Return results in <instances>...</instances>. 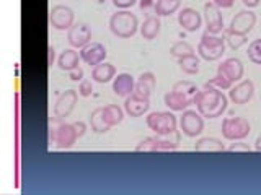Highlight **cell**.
Returning a JSON list of instances; mask_svg holds the SVG:
<instances>
[{
    "label": "cell",
    "mask_w": 261,
    "mask_h": 195,
    "mask_svg": "<svg viewBox=\"0 0 261 195\" xmlns=\"http://www.w3.org/2000/svg\"><path fill=\"white\" fill-rule=\"evenodd\" d=\"M193 104H196V109L202 117L216 119L222 116L227 109V96L220 89L204 86L194 96Z\"/></svg>",
    "instance_id": "1"
},
{
    "label": "cell",
    "mask_w": 261,
    "mask_h": 195,
    "mask_svg": "<svg viewBox=\"0 0 261 195\" xmlns=\"http://www.w3.org/2000/svg\"><path fill=\"white\" fill-rule=\"evenodd\" d=\"M139 28V20L134 13L129 10H118L116 13L111 15L110 18V29L114 36L127 39L133 38Z\"/></svg>",
    "instance_id": "2"
},
{
    "label": "cell",
    "mask_w": 261,
    "mask_h": 195,
    "mask_svg": "<svg viewBox=\"0 0 261 195\" xmlns=\"http://www.w3.org/2000/svg\"><path fill=\"white\" fill-rule=\"evenodd\" d=\"M225 52V39L217 35H211V32H204L201 36V41L198 44V54L201 59L207 62L219 60Z\"/></svg>",
    "instance_id": "3"
},
{
    "label": "cell",
    "mask_w": 261,
    "mask_h": 195,
    "mask_svg": "<svg viewBox=\"0 0 261 195\" xmlns=\"http://www.w3.org/2000/svg\"><path fill=\"white\" fill-rule=\"evenodd\" d=\"M147 127H149L155 135H163V134H170L176 130L178 125V119L173 112L170 111H155L150 112L149 116L145 117Z\"/></svg>",
    "instance_id": "4"
},
{
    "label": "cell",
    "mask_w": 261,
    "mask_h": 195,
    "mask_svg": "<svg viewBox=\"0 0 261 195\" xmlns=\"http://www.w3.org/2000/svg\"><path fill=\"white\" fill-rule=\"evenodd\" d=\"M251 132V125L245 117H225L222 120V135L225 140L237 142L247 138Z\"/></svg>",
    "instance_id": "5"
},
{
    "label": "cell",
    "mask_w": 261,
    "mask_h": 195,
    "mask_svg": "<svg viewBox=\"0 0 261 195\" xmlns=\"http://www.w3.org/2000/svg\"><path fill=\"white\" fill-rule=\"evenodd\" d=\"M77 130L73 127V124H67V122H59V125L54 127L51 130V142L56 143V146L59 150H67L73 143L77 142Z\"/></svg>",
    "instance_id": "6"
},
{
    "label": "cell",
    "mask_w": 261,
    "mask_h": 195,
    "mask_svg": "<svg viewBox=\"0 0 261 195\" xmlns=\"http://www.w3.org/2000/svg\"><path fill=\"white\" fill-rule=\"evenodd\" d=\"M179 128L186 137H198L204 130V119L198 111L186 109L179 117Z\"/></svg>",
    "instance_id": "7"
},
{
    "label": "cell",
    "mask_w": 261,
    "mask_h": 195,
    "mask_svg": "<svg viewBox=\"0 0 261 195\" xmlns=\"http://www.w3.org/2000/svg\"><path fill=\"white\" fill-rule=\"evenodd\" d=\"M73 18H75L73 10L67 5H56L49 12V23L57 31L70 29V26L73 24Z\"/></svg>",
    "instance_id": "8"
},
{
    "label": "cell",
    "mask_w": 261,
    "mask_h": 195,
    "mask_svg": "<svg viewBox=\"0 0 261 195\" xmlns=\"http://www.w3.org/2000/svg\"><path fill=\"white\" fill-rule=\"evenodd\" d=\"M77 100H79L77 89H67V91H64L59 98H57V101L54 104V117L59 120L69 117L73 108H75Z\"/></svg>",
    "instance_id": "9"
},
{
    "label": "cell",
    "mask_w": 261,
    "mask_h": 195,
    "mask_svg": "<svg viewBox=\"0 0 261 195\" xmlns=\"http://www.w3.org/2000/svg\"><path fill=\"white\" fill-rule=\"evenodd\" d=\"M204 21H206V31L211 35H219L224 31V18L216 4L204 5Z\"/></svg>",
    "instance_id": "10"
},
{
    "label": "cell",
    "mask_w": 261,
    "mask_h": 195,
    "mask_svg": "<svg viewBox=\"0 0 261 195\" xmlns=\"http://www.w3.org/2000/svg\"><path fill=\"white\" fill-rule=\"evenodd\" d=\"M67 41L72 47L82 49L88 43H92V29H90L88 24L85 23L72 24L70 29H67Z\"/></svg>",
    "instance_id": "11"
},
{
    "label": "cell",
    "mask_w": 261,
    "mask_h": 195,
    "mask_svg": "<svg viewBox=\"0 0 261 195\" xmlns=\"http://www.w3.org/2000/svg\"><path fill=\"white\" fill-rule=\"evenodd\" d=\"M255 94V85L251 80H242L228 89V98L233 104H247Z\"/></svg>",
    "instance_id": "12"
},
{
    "label": "cell",
    "mask_w": 261,
    "mask_h": 195,
    "mask_svg": "<svg viewBox=\"0 0 261 195\" xmlns=\"http://www.w3.org/2000/svg\"><path fill=\"white\" fill-rule=\"evenodd\" d=\"M106 55H108L106 47L100 43H88L87 46L80 49V59L87 65H93V67L98 63L105 62Z\"/></svg>",
    "instance_id": "13"
},
{
    "label": "cell",
    "mask_w": 261,
    "mask_h": 195,
    "mask_svg": "<svg viewBox=\"0 0 261 195\" xmlns=\"http://www.w3.org/2000/svg\"><path fill=\"white\" fill-rule=\"evenodd\" d=\"M243 72H245L243 62L240 59H237V57H228V59H225L217 67V73H222V75L230 80L232 83L242 80Z\"/></svg>",
    "instance_id": "14"
},
{
    "label": "cell",
    "mask_w": 261,
    "mask_h": 195,
    "mask_svg": "<svg viewBox=\"0 0 261 195\" xmlns=\"http://www.w3.org/2000/svg\"><path fill=\"white\" fill-rule=\"evenodd\" d=\"M256 23V15L253 13L251 10H242L237 13L232 21H230V28L235 32H240V35H248V32L253 29Z\"/></svg>",
    "instance_id": "15"
},
{
    "label": "cell",
    "mask_w": 261,
    "mask_h": 195,
    "mask_svg": "<svg viewBox=\"0 0 261 195\" xmlns=\"http://www.w3.org/2000/svg\"><path fill=\"white\" fill-rule=\"evenodd\" d=\"M178 23L185 31L194 32V31H198L201 28L202 16H201V13L198 10L188 7V8H183V10L178 13Z\"/></svg>",
    "instance_id": "16"
},
{
    "label": "cell",
    "mask_w": 261,
    "mask_h": 195,
    "mask_svg": "<svg viewBox=\"0 0 261 195\" xmlns=\"http://www.w3.org/2000/svg\"><path fill=\"white\" fill-rule=\"evenodd\" d=\"M157 85V78L152 72H144L141 73V77L136 80V86H134V93L139 98H144V100H150V94L155 89Z\"/></svg>",
    "instance_id": "17"
},
{
    "label": "cell",
    "mask_w": 261,
    "mask_h": 195,
    "mask_svg": "<svg viewBox=\"0 0 261 195\" xmlns=\"http://www.w3.org/2000/svg\"><path fill=\"white\" fill-rule=\"evenodd\" d=\"M134 86H136V80L130 73H119V75L114 77V80H113L114 94L122 96V98H127L129 94H133Z\"/></svg>",
    "instance_id": "18"
},
{
    "label": "cell",
    "mask_w": 261,
    "mask_h": 195,
    "mask_svg": "<svg viewBox=\"0 0 261 195\" xmlns=\"http://www.w3.org/2000/svg\"><path fill=\"white\" fill-rule=\"evenodd\" d=\"M150 108V101L144 100V98H139L136 94H129L124 101V111L129 114L130 117H141L149 111Z\"/></svg>",
    "instance_id": "19"
},
{
    "label": "cell",
    "mask_w": 261,
    "mask_h": 195,
    "mask_svg": "<svg viewBox=\"0 0 261 195\" xmlns=\"http://www.w3.org/2000/svg\"><path fill=\"white\" fill-rule=\"evenodd\" d=\"M163 101H165L168 109H171V111H181V112L188 109V106L193 104L191 98H188V96L178 93V91H173V89L163 96Z\"/></svg>",
    "instance_id": "20"
},
{
    "label": "cell",
    "mask_w": 261,
    "mask_h": 195,
    "mask_svg": "<svg viewBox=\"0 0 261 195\" xmlns=\"http://www.w3.org/2000/svg\"><path fill=\"white\" fill-rule=\"evenodd\" d=\"M114 77H116V69L110 62L98 63L92 70V80L96 83H108V81L114 80Z\"/></svg>",
    "instance_id": "21"
},
{
    "label": "cell",
    "mask_w": 261,
    "mask_h": 195,
    "mask_svg": "<svg viewBox=\"0 0 261 195\" xmlns=\"http://www.w3.org/2000/svg\"><path fill=\"white\" fill-rule=\"evenodd\" d=\"M194 151L198 153H222L225 151V145L214 137H202L194 145Z\"/></svg>",
    "instance_id": "22"
},
{
    "label": "cell",
    "mask_w": 261,
    "mask_h": 195,
    "mask_svg": "<svg viewBox=\"0 0 261 195\" xmlns=\"http://www.w3.org/2000/svg\"><path fill=\"white\" fill-rule=\"evenodd\" d=\"M160 16L157 15H150V16H147V18L144 20V23L141 24V35L144 39L147 41H152L159 36V32H160Z\"/></svg>",
    "instance_id": "23"
},
{
    "label": "cell",
    "mask_w": 261,
    "mask_h": 195,
    "mask_svg": "<svg viewBox=\"0 0 261 195\" xmlns=\"http://www.w3.org/2000/svg\"><path fill=\"white\" fill-rule=\"evenodd\" d=\"M157 137V151H175L179 146V130Z\"/></svg>",
    "instance_id": "24"
},
{
    "label": "cell",
    "mask_w": 261,
    "mask_h": 195,
    "mask_svg": "<svg viewBox=\"0 0 261 195\" xmlns=\"http://www.w3.org/2000/svg\"><path fill=\"white\" fill-rule=\"evenodd\" d=\"M80 60H82L80 52H75L73 49H64L59 55V59H57V67H59L61 70L70 72L72 69L79 67Z\"/></svg>",
    "instance_id": "25"
},
{
    "label": "cell",
    "mask_w": 261,
    "mask_h": 195,
    "mask_svg": "<svg viewBox=\"0 0 261 195\" xmlns=\"http://www.w3.org/2000/svg\"><path fill=\"white\" fill-rule=\"evenodd\" d=\"M90 125H92V130L95 134H106L111 128L108 125V122L105 120L103 108H98V109L92 111V114H90Z\"/></svg>",
    "instance_id": "26"
},
{
    "label": "cell",
    "mask_w": 261,
    "mask_h": 195,
    "mask_svg": "<svg viewBox=\"0 0 261 195\" xmlns=\"http://www.w3.org/2000/svg\"><path fill=\"white\" fill-rule=\"evenodd\" d=\"M179 5L181 0H157L153 5V12L157 16H170L178 10Z\"/></svg>",
    "instance_id": "27"
},
{
    "label": "cell",
    "mask_w": 261,
    "mask_h": 195,
    "mask_svg": "<svg viewBox=\"0 0 261 195\" xmlns=\"http://www.w3.org/2000/svg\"><path fill=\"white\" fill-rule=\"evenodd\" d=\"M103 114H105V120L108 122L110 127H114L122 122V117H124V111L122 108H119L118 104H108L103 108Z\"/></svg>",
    "instance_id": "28"
},
{
    "label": "cell",
    "mask_w": 261,
    "mask_h": 195,
    "mask_svg": "<svg viewBox=\"0 0 261 195\" xmlns=\"http://www.w3.org/2000/svg\"><path fill=\"white\" fill-rule=\"evenodd\" d=\"M178 65L179 69H181L186 75H196V73L199 72V57L196 54H191V55H186V57H181V59H178Z\"/></svg>",
    "instance_id": "29"
},
{
    "label": "cell",
    "mask_w": 261,
    "mask_h": 195,
    "mask_svg": "<svg viewBox=\"0 0 261 195\" xmlns=\"http://www.w3.org/2000/svg\"><path fill=\"white\" fill-rule=\"evenodd\" d=\"M224 39H225V44L230 46V49H233V51H235V49L242 47L248 41L247 39V35H240V32H235L230 28L224 29Z\"/></svg>",
    "instance_id": "30"
},
{
    "label": "cell",
    "mask_w": 261,
    "mask_h": 195,
    "mask_svg": "<svg viewBox=\"0 0 261 195\" xmlns=\"http://www.w3.org/2000/svg\"><path fill=\"white\" fill-rule=\"evenodd\" d=\"M173 91H178V93H181L188 98H191V100H194V96L198 94L199 88L196 86L193 81L181 80V81H176V83L173 85Z\"/></svg>",
    "instance_id": "31"
},
{
    "label": "cell",
    "mask_w": 261,
    "mask_h": 195,
    "mask_svg": "<svg viewBox=\"0 0 261 195\" xmlns=\"http://www.w3.org/2000/svg\"><path fill=\"white\" fill-rule=\"evenodd\" d=\"M170 54L176 57V59H181V57L194 54V47L190 43H186V41H176V43L170 47Z\"/></svg>",
    "instance_id": "32"
},
{
    "label": "cell",
    "mask_w": 261,
    "mask_h": 195,
    "mask_svg": "<svg viewBox=\"0 0 261 195\" xmlns=\"http://www.w3.org/2000/svg\"><path fill=\"white\" fill-rule=\"evenodd\" d=\"M206 88H216V89H220V91H225V89H230L233 86V83L228 78H225L222 73H217L214 78H211L209 81L204 83Z\"/></svg>",
    "instance_id": "33"
},
{
    "label": "cell",
    "mask_w": 261,
    "mask_h": 195,
    "mask_svg": "<svg viewBox=\"0 0 261 195\" xmlns=\"http://www.w3.org/2000/svg\"><path fill=\"white\" fill-rule=\"evenodd\" d=\"M136 151L137 153H142V151H145V153H155V151H157V137L153 135V137L144 138L142 142L137 143Z\"/></svg>",
    "instance_id": "34"
},
{
    "label": "cell",
    "mask_w": 261,
    "mask_h": 195,
    "mask_svg": "<svg viewBox=\"0 0 261 195\" xmlns=\"http://www.w3.org/2000/svg\"><path fill=\"white\" fill-rule=\"evenodd\" d=\"M248 59L253 63L261 65V38L251 41V43H250V46H248Z\"/></svg>",
    "instance_id": "35"
},
{
    "label": "cell",
    "mask_w": 261,
    "mask_h": 195,
    "mask_svg": "<svg viewBox=\"0 0 261 195\" xmlns=\"http://www.w3.org/2000/svg\"><path fill=\"white\" fill-rule=\"evenodd\" d=\"M93 93V85H92V81L90 80H82L80 81V85H79V94L80 96H84V98H87V96H90Z\"/></svg>",
    "instance_id": "36"
},
{
    "label": "cell",
    "mask_w": 261,
    "mask_h": 195,
    "mask_svg": "<svg viewBox=\"0 0 261 195\" xmlns=\"http://www.w3.org/2000/svg\"><path fill=\"white\" fill-rule=\"evenodd\" d=\"M227 151H230V153H239V151H243V153H250L251 148L247 145V143H243V142H237V143H232L230 146L227 148Z\"/></svg>",
    "instance_id": "37"
},
{
    "label": "cell",
    "mask_w": 261,
    "mask_h": 195,
    "mask_svg": "<svg viewBox=\"0 0 261 195\" xmlns=\"http://www.w3.org/2000/svg\"><path fill=\"white\" fill-rule=\"evenodd\" d=\"M137 0H113V5L119 8V10H127L133 5H136Z\"/></svg>",
    "instance_id": "38"
},
{
    "label": "cell",
    "mask_w": 261,
    "mask_h": 195,
    "mask_svg": "<svg viewBox=\"0 0 261 195\" xmlns=\"http://www.w3.org/2000/svg\"><path fill=\"white\" fill-rule=\"evenodd\" d=\"M69 78L72 81H82L84 80V69L82 67H75V69H72L69 72Z\"/></svg>",
    "instance_id": "39"
},
{
    "label": "cell",
    "mask_w": 261,
    "mask_h": 195,
    "mask_svg": "<svg viewBox=\"0 0 261 195\" xmlns=\"http://www.w3.org/2000/svg\"><path fill=\"white\" fill-rule=\"evenodd\" d=\"M73 127H75V130H77V135H79V138L85 135V132H87V124H85V122H82V120H79V122H73Z\"/></svg>",
    "instance_id": "40"
},
{
    "label": "cell",
    "mask_w": 261,
    "mask_h": 195,
    "mask_svg": "<svg viewBox=\"0 0 261 195\" xmlns=\"http://www.w3.org/2000/svg\"><path fill=\"white\" fill-rule=\"evenodd\" d=\"M54 60H56V49H54L53 44H49L47 46V65H49V67H53Z\"/></svg>",
    "instance_id": "41"
},
{
    "label": "cell",
    "mask_w": 261,
    "mask_h": 195,
    "mask_svg": "<svg viewBox=\"0 0 261 195\" xmlns=\"http://www.w3.org/2000/svg\"><path fill=\"white\" fill-rule=\"evenodd\" d=\"M212 4H216L219 8H230L235 4V0H212Z\"/></svg>",
    "instance_id": "42"
},
{
    "label": "cell",
    "mask_w": 261,
    "mask_h": 195,
    "mask_svg": "<svg viewBox=\"0 0 261 195\" xmlns=\"http://www.w3.org/2000/svg\"><path fill=\"white\" fill-rule=\"evenodd\" d=\"M242 2H243V5H245V7H248V8H255V7H258V5H259L261 0H242Z\"/></svg>",
    "instance_id": "43"
},
{
    "label": "cell",
    "mask_w": 261,
    "mask_h": 195,
    "mask_svg": "<svg viewBox=\"0 0 261 195\" xmlns=\"http://www.w3.org/2000/svg\"><path fill=\"white\" fill-rule=\"evenodd\" d=\"M152 4H153V0H141V4H139V5H141L142 10H145V8H149Z\"/></svg>",
    "instance_id": "44"
},
{
    "label": "cell",
    "mask_w": 261,
    "mask_h": 195,
    "mask_svg": "<svg viewBox=\"0 0 261 195\" xmlns=\"http://www.w3.org/2000/svg\"><path fill=\"white\" fill-rule=\"evenodd\" d=\"M255 150L261 153V135H259V137L256 138V143H255Z\"/></svg>",
    "instance_id": "45"
}]
</instances>
